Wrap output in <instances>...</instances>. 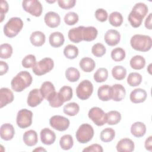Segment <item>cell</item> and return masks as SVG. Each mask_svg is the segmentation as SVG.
Instances as JSON below:
<instances>
[{"label": "cell", "instance_id": "obj_19", "mask_svg": "<svg viewBox=\"0 0 152 152\" xmlns=\"http://www.w3.org/2000/svg\"><path fill=\"white\" fill-rule=\"evenodd\" d=\"M84 28V26H78L70 29L68 33V37L69 40L75 43H80L83 40V33Z\"/></svg>", "mask_w": 152, "mask_h": 152}, {"label": "cell", "instance_id": "obj_47", "mask_svg": "<svg viewBox=\"0 0 152 152\" xmlns=\"http://www.w3.org/2000/svg\"><path fill=\"white\" fill-rule=\"evenodd\" d=\"M64 22L66 25L72 26L78 21V15L74 12H69L64 16Z\"/></svg>", "mask_w": 152, "mask_h": 152}, {"label": "cell", "instance_id": "obj_23", "mask_svg": "<svg viewBox=\"0 0 152 152\" xmlns=\"http://www.w3.org/2000/svg\"><path fill=\"white\" fill-rule=\"evenodd\" d=\"M23 140L24 142L29 147H32L35 145L38 141V137L37 132L33 130L30 129L26 131L23 137Z\"/></svg>", "mask_w": 152, "mask_h": 152}, {"label": "cell", "instance_id": "obj_56", "mask_svg": "<svg viewBox=\"0 0 152 152\" xmlns=\"http://www.w3.org/2000/svg\"><path fill=\"white\" fill-rule=\"evenodd\" d=\"M151 64H149V65H148V68H147V71H148V73L150 74H151Z\"/></svg>", "mask_w": 152, "mask_h": 152}, {"label": "cell", "instance_id": "obj_51", "mask_svg": "<svg viewBox=\"0 0 152 152\" xmlns=\"http://www.w3.org/2000/svg\"><path fill=\"white\" fill-rule=\"evenodd\" d=\"M103 150L102 147L98 144H93L91 145H89L83 150V152H91V151H96V152H103Z\"/></svg>", "mask_w": 152, "mask_h": 152}, {"label": "cell", "instance_id": "obj_36", "mask_svg": "<svg viewBox=\"0 0 152 152\" xmlns=\"http://www.w3.org/2000/svg\"><path fill=\"white\" fill-rule=\"evenodd\" d=\"M113 77L116 80H122L126 75V69L121 65H116L112 69Z\"/></svg>", "mask_w": 152, "mask_h": 152}, {"label": "cell", "instance_id": "obj_39", "mask_svg": "<svg viewBox=\"0 0 152 152\" xmlns=\"http://www.w3.org/2000/svg\"><path fill=\"white\" fill-rule=\"evenodd\" d=\"M109 23L114 27H119L123 23V17L122 14L117 11L112 12L109 17Z\"/></svg>", "mask_w": 152, "mask_h": 152}, {"label": "cell", "instance_id": "obj_3", "mask_svg": "<svg viewBox=\"0 0 152 152\" xmlns=\"http://www.w3.org/2000/svg\"><path fill=\"white\" fill-rule=\"evenodd\" d=\"M131 47L138 51L147 52L152 46V40L150 36L143 34H135L130 40Z\"/></svg>", "mask_w": 152, "mask_h": 152}, {"label": "cell", "instance_id": "obj_18", "mask_svg": "<svg viewBox=\"0 0 152 152\" xmlns=\"http://www.w3.org/2000/svg\"><path fill=\"white\" fill-rule=\"evenodd\" d=\"M147 94L145 90L140 88H135L131 91L129 99L134 103H140L144 102L147 98Z\"/></svg>", "mask_w": 152, "mask_h": 152}, {"label": "cell", "instance_id": "obj_42", "mask_svg": "<svg viewBox=\"0 0 152 152\" xmlns=\"http://www.w3.org/2000/svg\"><path fill=\"white\" fill-rule=\"evenodd\" d=\"M111 58L116 62H120L124 60L125 58L126 53L124 49L121 48H116L111 52Z\"/></svg>", "mask_w": 152, "mask_h": 152}, {"label": "cell", "instance_id": "obj_49", "mask_svg": "<svg viewBox=\"0 0 152 152\" xmlns=\"http://www.w3.org/2000/svg\"><path fill=\"white\" fill-rule=\"evenodd\" d=\"M95 17L98 21L100 22H104L107 20L108 14L105 10L103 8H99L95 12Z\"/></svg>", "mask_w": 152, "mask_h": 152}, {"label": "cell", "instance_id": "obj_25", "mask_svg": "<svg viewBox=\"0 0 152 152\" xmlns=\"http://www.w3.org/2000/svg\"><path fill=\"white\" fill-rule=\"evenodd\" d=\"M131 132L135 137H142L145 134L146 126L141 122H136L131 125Z\"/></svg>", "mask_w": 152, "mask_h": 152}, {"label": "cell", "instance_id": "obj_38", "mask_svg": "<svg viewBox=\"0 0 152 152\" xmlns=\"http://www.w3.org/2000/svg\"><path fill=\"white\" fill-rule=\"evenodd\" d=\"M65 77L66 79L70 82L77 81L80 77L79 71L74 67H69L66 69L65 71Z\"/></svg>", "mask_w": 152, "mask_h": 152}, {"label": "cell", "instance_id": "obj_28", "mask_svg": "<svg viewBox=\"0 0 152 152\" xmlns=\"http://www.w3.org/2000/svg\"><path fill=\"white\" fill-rule=\"evenodd\" d=\"M98 34L97 30L93 26L84 27L83 33V40L86 42H91L94 40Z\"/></svg>", "mask_w": 152, "mask_h": 152}, {"label": "cell", "instance_id": "obj_11", "mask_svg": "<svg viewBox=\"0 0 152 152\" xmlns=\"http://www.w3.org/2000/svg\"><path fill=\"white\" fill-rule=\"evenodd\" d=\"M49 124L53 129L59 131H64L68 128L70 122L69 119L64 116L54 115L50 118Z\"/></svg>", "mask_w": 152, "mask_h": 152}, {"label": "cell", "instance_id": "obj_35", "mask_svg": "<svg viewBox=\"0 0 152 152\" xmlns=\"http://www.w3.org/2000/svg\"><path fill=\"white\" fill-rule=\"evenodd\" d=\"M74 144V141L72 136L69 134L63 135L59 140V145L62 149L68 150L71 149Z\"/></svg>", "mask_w": 152, "mask_h": 152}, {"label": "cell", "instance_id": "obj_16", "mask_svg": "<svg viewBox=\"0 0 152 152\" xmlns=\"http://www.w3.org/2000/svg\"><path fill=\"white\" fill-rule=\"evenodd\" d=\"M40 135L42 142L45 145H51L56 140L55 133L48 128L42 129L40 131Z\"/></svg>", "mask_w": 152, "mask_h": 152}, {"label": "cell", "instance_id": "obj_13", "mask_svg": "<svg viewBox=\"0 0 152 152\" xmlns=\"http://www.w3.org/2000/svg\"><path fill=\"white\" fill-rule=\"evenodd\" d=\"M104 39L106 44L110 46H116L121 40V34L116 30H108L104 36Z\"/></svg>", "mask_w": 152, "mask_h": 152}, {"label": "cell", "instance_id": "obj_50", "mask_svg": "<svg viewBox=\"0 0 152 152\" xmlns=\"http://www.w3.org/2000/svg\"><path fill=\"white\" fill-rule=\"evenodd\" d=\"M8 11V4L6 1H1V7H0V14H1V23H2L5 18V14Z\"/></svg>", "mask_w": 152, "mask_h": 152}, {"label": "cell", "instance_id": "obj_14", "mask_svg": "<svg viewBox=\"0 0 152 152\" xmlns=\"http://www.w3.org/2000/svg\"><path fill=\"white\" fill-rule=\"evenodd\" d=\"M44 21L48 27L55 28L60 24L61 18L58 13L53 11H49L45 14Z\"/></svg>", "mask_w": 152, "mask_h": 152}, {"label": "cell", "instance_id": "obj_8", "mask_svg": "<svg viewBox=\"0 0 152 152\" xmlns=\"http://www.w3.org/2000/svg\"><path fill=\"white\" fill-rule=\"evenodd\" d=\"M23 10L34 17H40L43 11V7L40 1L37 0H25L22 2Z\"/></svg>", "mask_w": 152, "mask_h": 152}, {"label": "cell", "instance_id": "obj_15", "mask_svg": "<svg viewBox=\"0 0 152 152\" xmlns=\"http://www.w3.org/2000/svg\"><path fill=\"white\" fill-rule=\"evenodd\" d=\"M14 97L12 91L6 87H2L0 90V107L2 108L14 100Z\"/></svg>", "mask_w": 152, "mask_h": 152}, {"label": "cell", "instance_id": "obj_22", "mask_svg": "<svg viewBox=\"0 0 152 152\" xmlns=\"http://www.w3.org/2000/svg\"><path fill=\"white\" fill-rule=\"evenodd\" d=\"M97 96L99 99L103 102L110 100L112 97V87L107 84L99 87L97 90Z\"/></svg>", "mask_w": 152, "mask_h": 152}, {"label": "cell", "instance_id": "obj_10", "mask_svg": "<svg viewBox=\"0 0 152 152\" xmlns=\"http://www.w3.org/2000/svg\"><path fill=\"white\" fill-rule=\"evenodd\" d=\"M88 116L97 126H103L106 123V113L100 107L91 108L88 111Z\"/></svg>", "mask_w": 152, "mask_h": 152}, {"label": "cell", "instance_id": "obj_55", "mask_svg": "<svg viewBox=\"0 0 152 152\" xmlns=\"http://www.w3.org/2000/svg\"><path fill=\"white\" fill-rule=\"evenodd\" d=\"M46 151V150L45 149V148H43L42 147H39L38 148H37L33 150V151Z\"/></svg>", "mask_w": 152, "mask_h": 152}, {"label": "cell", "instance_id": "obj_1", "mask_svg": "<svg viewBox=\"0 0 152 152\" xmlns=\"http://www.w3.org/2000/svg\"><path fill=\"white\" fill-rule=\"evenodd\" d=\"M148 11V7L142 2L137 3L130 12L128 19L132 27H139L142 24V20Z\"/></svg>", "mask_w": 152, "mask_h": 152}, {"label": "cell", "instance_id": "obj_27", "mask_svg": "<svg viewBox=\"0 0 152 152\" xmlns=\"http://www.w3.org/2000/svg\"><path fill=\"white\" fill-rule=\"evenodd\" d=\"M79 65L83 71L86 72H90L95 68L96 63L92 58L85 57L81 59Z\"/></svg>", "mask_w": 152, "mask_h": 152}, {"label": "cell", "instance_id": "obj_26", "mask_svg": "<svg viewBox=\"0 0 152 152\" xmlns=\"http://www.w3.org/2000/svg\"><path fill=\"white\" fill-rule=\"evenodd\" d=\"M31 43L37 47L42 46L45 42L46 37L45 34L40 31H35L31 33L30 37Z\"/></svg>", "mask_w": 152, "mask_h": 152}, {"label": "cell", "instance_id": "obj_52", "mask_svg": "<svg viewBox=\"0 0 152 152\" xmlns=\"http://www.w3.org/2000/svg\"><path fill=\"white\" fill-rule=\"evenodd\" d=\"M8 70V64L2 61H0V75H2L7 72Z\"/></svg>", "mask_w": 152, "mask_h": 152}, {"label": "cell", "instance_id": "obj_5", "mask_svg": "<svg viewBox=\"0 0 152 152\" xmlns=\"http://www.w3.org/2000/svg\"><path fill=\"white\" fill-rule=\"evenodd\" d=\"M93 136V128L88 124H83L80 125L75 134L77 140L81 144H85L90 141Z\"/></svg>", "mask_w": 152, "mask_h": 152}, {"label": "cell", "instance_id": "obj_37", "mask_svg": "<svg viewBox=\"0 0 152 152\" xmlns=\"http://www.w3.org/2000/svg\"><path fill=\"white\" fill-rule=\"evenodd\" d=\"M78 49L73 45H68L64 49L65 56L69 59H73L77 58L78 55Z\"/></svg>", "mask_w": 152, "mask_h": 152}, {"label": "cell", "instance_id": "obj_34", "mask_svg": "<svg viewBox=\"0 0 152 152\" xmlns=\"http://www.w3.org/2000/svg\"><path fill=\"white\" fill-rule=\"evenodd\" d=\"M115 137V132L111 128H106L103 129L100 132V140L104 142L112 141Z\"/></svg>", "mask_w": 152, "mask_h": 152}, {"label": "cell", "instance_id": "obj_48", "mask_svg": "<svg viewBox=\"0 0 152 152\" xmlns=\"http://www.w3.org/2000/svg\"><path fill=\"white\" fill-rule=\"evenodd\" d=\"M58 5L60 8L64 10H69L73 8L75 4V0H59L58 1Z\"/></svg>", "mask_w": 152, "mask_h": 152}, {"label": "cell", "instance_id": "obj_40", "mask_svg": "<svg viewBox=\"0 0 152 152\" xmlns=\"http://www.w3.org/2000/svg\"><path fill=\"white\" fill-rule=\"evenodd\" d=\"M142 81V76L138 72L130 73L127 78V83L131 87L139 86Z\"/></svg>", "mask_w": 152, "mask_h": 152}, {"label": "cell", "instance_id": "obj_33", "mask_svg": "<svg viewBox=\"0 0 152 152\" xmlns=\"http://www.w3.org/2000/svg\"><path fill=\"white\" fill-rule=\"evenodd\" d=\"M63 111L66 115L70 116H74L79 112L80 106L75 102L69 103L64 106Z\"/></svg>", "mask_w": 152, "mask_h": 152}, {"label": "cell", "instance_id": "obj_54", "mask_svg": "<svg viewBox=\"0 0 152 152\" xmlns=\"http://www.w3.org/2000/svg\"><path fill=\"white\" fill-rule=\"evenodd\" d=\"M151 19H152V14L150 13L149 15L147 16L145 20L144 25L146 28L148 30H151L152 28V25H151Z\"/></svg>", "mask_w": 152, "mask_h": 152}, {"label": "cell", "instance_id": "obj_6", "mask_svg": "<svg viewBox=\"0 0 152 152\" xmlns=\"http://www.w3.org/2000/svg\"><path fill=\"white\" fill-rule=\"evenodd\" d=\"M54 66V62L50 58H45L39 62L32 68L33 72L36 75L40 76L50 72Z\"/></svg>", "mask_w": 152, "mask_h": 152}, {"label": "cell", "instance_id": "obj_12", "mask_svg": "<svg viewBox=\"0 0 152 152\" xmlns=\"http://www.w3.org/2000/svg\"><path fill=\"white\" fill-rule=\"evenodd\" d=\"M43 99L40 89L34 88L29 92L27 103L29 106L34 107L38 106L43 101Z\"/></svg>", "mask_w": 152, "mask_h": 152}, {"label": "cell", "instance_id": "obj_29", "mask_svg": "<svg viewBox=\"0 0 152 152\" xmlns=\"http://www.w3.org/2000/svg\"><path fill=\"white\" fill-rule=\"evenodd\" d=\"M40 90L43 98L46 100L49 96L55 92V87L53 84L50 81L44 82L42 84Z\"/></svg>", "mask_w": 152, "mask_h": 152}, {"label": "cell", "instance_id": "obj_53", "mask_svg": "<svg viewBox=\"0 0 152 152\" xmlns=\"http://www.w3.org/2000/svg\"><path fill=\"white\" fill-rule=\"evenodd\" d=\"M144 147L147 150L150 151H152V137L151 136L148 137L145 140Z\"/></svg>", "mask_w": 152, "mask_h": 152}, {"label": "cell", "instance_id": "obj_41", "mask_svg": "<svg viewBox=\"0 0 152 152\" xmlns=\"http://www.w3.org/2000/svg\"><path fill=\"white\" fill-rule=\"evenodd\" d=\"M108 77V71L105 68H99L94 74V80L97 83L105 81Z\"/></svg>", "mask_w": 152, "mask_h": 152}, {"label": "cell", "instance_id": "obj_21", "mask_svg": "<svg viewBox=\"0 0 152 152\" xmlns=\"http://www.w3.org/2000/svg\"><path fill=\"white\" fill-rule=\"evenodd\" d=\"M112 99L115 102L122 100L126 94V91L124 87L119 84H115L112 86Z\"/></svg>", "mask_w": 152, "mask_h": 152}, {"label": "cell", "instance_id": "obj_7", "mask_svg": "<svg viewBox=\"0 0 152 152\" xmlns=\"http://www.w3.org/2000/svg\"><path fill=\"white\" fill-rule=\"evenodd\" d=\"M93 91V86L88 80H83L76 88L77 96L82 100L88 99Z\"/></svg>", "mask_w": 152, "mask_h": 152}, {"label": "cell", "instance_id": "obj_46", "mask_svg": "<svg viewBox=\"0 0 152 152\" xmlns=\"http://www.w3.org/2000/svg\"><path fill=\"white\" fill-rule=\"evenodd\" d=\"M105 46L100 43H97L94 45L91 48V52L94 56L96 57H102L106 53Z\"/></svg>", "mask_w": 152, "mask_h": 152}, {"label": "cell", "instance_id": "obj_24", "mask_svg": "<svg viewBox=\"0 0 152 152\" xmlns=\"http://www.w3.org/2000/svg\"><path fill=\"white\" fill-rule=\"evenodd\" d=\"M65 41L64 36L62 33L59 31H55L51 33L49 36V42L51 46L53 48H59L64 45Z\"/></svg>", "mask_w": 152, "mask_h": 152}, {"label": "cell", "instance_id": "obj_2", "mask_svg": "<svg viewBox=\"0 0 152 152\" xmlns=\"http://www.w3.org/2000/svg\"><path fill=\"white\" fill-rule=\"evenodd\" d=\"M32 80L30 72L26 71H20L11 80V88L14 91L21 92L31 85Z\"/></svg>", "mask_w": 152, "mask_h": 152}, {"label": "cell", "instance_id": "obj_44", "mask_svg": "<svg viewBox=\"0 0 152 152\" xmlns=\"http://www.w3.org/2000/svg\"><path fill=\"white\" fill-rule=\"evenodd\" d=\"M36 64V59L34 55L29 54L26 56L22 60L21 64L24 68H33Z\"/></svg>", "mask_w": 152, "mask_h": 152}, {"label": "cell", "instance_id": "obj_43", "mask_svg": "<svg viewBox=\"0 0 152 152\" xmlns=\"http://www.w3.org/2000/svg\"><path fill=\"white\" fill-rule=\"evenodd\" d=\"M12 54V48L8 43H3L0 46V57L2 59H8Z\"/></svg>", "mask_w": 152, "mask_h": 152}, {"label": "cell", "instance_id": "obj_31", "mask_svg": "<svg viewBox=\"0 0 152 152\" xmlns=\"http://www.w3.org/2000/svg\"><path fill=\"white\" fill-rule=\"evenodd\" d=\"M129 64L132 68L140 70L145 66V60L144 58L141 55H135L131 59Z\"/></svg>", "mask_w": 152, "mask_h": 152}, {"label": "cell", "instance_id": "obj_45", "mask_svg": "<svg viewBox=\"0 0 152 152\" xmlns=\"http://www.w3.org/2000/svg\"><path fill=\"white\" fill-rule=\"evenodd\" d=\"M59 93L61 95L64 102L70 100L72 97V90L69 86H63L60 88Z\"/></svg>", "mask_w": 152, "mask_h": 152}, {"label": "cell", "instance_id": "obj_9", "mask_svg": "<svg viewBox=\"0 0 152 152\" xmlns=\"http://www.w3.org/2000/svg\"><path fill=\"white\" fill-rule=\"evenodd\" d=\"M33 113L27 109H23L18 111L16 122L17 125L20 128H26L29 127L32 124Z\"/></svg>", "mask_w": 152, "mask_h": 152}, {"label": "cell", "instance_id": "obj_20", "mask_svg": "<svg viewBox=\"0 0 152 152\" xmlns=\"http://www.w3.org/2000/svg\"><path fill=\"white\" fill-rule=\"evenodd\" d=\"M15 134L14 126L8 123L2 124L0 129L1 138L5 141H9L12 139Z\"/></svg>", "mask_w": 152, "mask_h": 152}, {"label": "cell", "instance_id": "obj_32", "mask_svg": "<svg viewBox=\"0 0 152 152\" xmlns=\"http://www.w3.org/2000/svg\"><path fill=\"white\" fill-rule=\"evenodd\" d=\"M121 120V113L116 110H111L106 113V123L110 125L118 124Z\"/></svg>", "mask_w": 152, "mask_h": 152}, {"label": "cell", "instance_id": "obj_4", "mask_svg": "<svg viewBox=\"0 0 152 152\" xmlns=\"http://www.w3.org/2000/svg\"><path fill=\"white\" fill-rule=\"evenodd\" d=\"M23 27V22L20 18L12 17L4 27V34L9 38H12L19 33Z\"/></svg>", "mask_w": 152, "mask_h": 152}, {"label": "cell", "instance_id": "obj_30", "mask_svg": "<svg viewBox=\"0 0 152 152\" xmlns=\"http://www.w3.org/2000/svg\"><path fill=\"white\" fill-rule=\"evenodd\" d=\"M47 100L49 102V104L52 107H61L64 101L59 93L55 92L48 97Z\"/></svg>", "mask_w": 152, "mask_h": 152}, {"label": "cell", "instance_id": "obj_17", "mask_svg": "<svg viewBox=\"0 0 152 152\" xmlns=\"http://www.w3.org/2000/svg\"><path fill=\"white\" fill-rule=\"evenodd\" d=\"M116 147L119 152H131L134 150L135 145L132 140L125 138L119 141Z\"/></svg>", "mask_w": 152, "mask_h": 152}]
</instances>
